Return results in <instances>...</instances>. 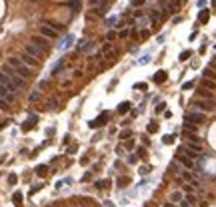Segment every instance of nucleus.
<instances>
[{"instance_id": "obj_1", "label": "nucleus", "mask_w": 216, "mask_h": 207, "mask_svg": "<svg viewBox=\"0 0 216 207\" xmlns=\"http://www.w3.org/2000/svg\"><path fill=\"white\" fill-rule=\"evenodd\" d=\"M6 64H10V66L14 68V72L18 74L22 80H30V78H32L30 68L26 66V64H22V62H20V58H8V60H6Z\"/></svg>"}, {"instance_id": "obj_2", "label": "nucleus", "mask_w": 216, "mask_h": 207, "mask_svg": "<svg viewBox=\"0 0 216 207\" xmlns=\"http://www.w3.org/2000/svg\"><path fill=\"white\" fill-rule=\"evenodd\" d=\"M2 72L6 74V76H8V78H10V82H12V84H14V86H16V88H18V90H22L24 86H26V80H22V78H20V76H18V74L14 72V68L10 66V64H4Z\"/></svg>"}, {"instance_id": "obj_3", "label": "nucleus", "mask_w": 216, "mask_h": 207, "mask_svg": "<svg viewBox=\"0 0 216 207\" xmlns=\"http://www.w3.org/2000/svg\"><path fill=\"white\" fill-rule=\"evenodd\" d=\"M30 40H32V44H34L36 48H40L44 54H48V50H50V44H48V40H46L44 36H32Z\"/></svg>"}, {"instance_id": "obj_4", "label": "nucleus", "mask_w": 216, "mask_h": 207, "mask_svg": "<svg viewBox=\"0 0 216 207\" xmlns=\"http://www.w3.org/2000/svg\"><path fill=\"white\" fill-rule=\"evenodd\" d=\"M186 122H190V124H196V126H202L204 124V114L202 112H190V114H186Z\"/></svg>"}, {"instance_id": "obj_5", "label": "nucleus", "mask_w": 216, "mask_h": 207, "mask_svg": "<svg viewBox=\"0 0 216 207\" xmlns=\"http://www.w3.org/2000/svg\"><path fill=\"white\" fill-rule=\"evenodd\" d=\"M194 106L200 112H212L214 110V100H198V102H194Z\"/></svg>"}, {"instance_id": "obj_6", "label": "nucleus", "mask_w": 216, "mask_h": 207, "mask_svg": "<svg viewBox=\"0 0 216 207\" xmlns=\"http://www.w3.org/2000/svg\"><path fill=\"white\" fill-rule=\"evenodd\" d=\"M20 62H22V64H26V66H28V68H34V66H38V64H40V60H36V58H32L30 56V54H20Z\"/></svg>"}, {"instance_id": "obj_7", "label": "nucleus", "mask_w": 216, "mask_h": 207, "mask_svg": "<svg viewBox=\"0 0 216 207\" xmlns=\"http://www.w3.org/2000/svg\"><path fill=\"white\" fill-rule=\"evenodd\" d=\"M24 52H26V54H30V56H32V58H36V60H40V58H42V54H44V52L40 50V48H36L34 44H26Z\"/></svg>"}, {"instance_id": "obj_8", "label": "nucleus", "mask_w": 216, "mask_h": 207, "mask_svg": "<svg viewBox=\"0 0 216 207\" xmlns=\"http://www.w3.org/2000/svg\"><path fill=\"white\" fill-rule=\"evenodd\" d=\"M40 36H44V38H52V40H54V38L58 36V32L54 30V28H50V26H44V24H42V26H40Z\"/></svg>"}, {"instance_id": "obj_9", "label": "nucleus", "mask_w": 216, "mask_h": 207, "mask_svg": "<svg viewBox=\"0 0 216 207\" xmlns=\"http://www.w3.org/2000/svg\"><path fill=\"white\" fill-rule=\"evenodd\" d=\"M176 161H178V163H182L186 169H194V165H196V163H194V159H190L188 155H178V157H176Z\"/></svg>"}, {"instance_id": "obj_10", "label": "nucleus", "mask_w": 216, "mask_h": 207, "mask_svg": "<svg viewBox=\"0 0 216 207\" xmlns=\"http://www.w3.org/2000/svg\"><path fill=\"white\" fill-rule=\"evenodd\" d=\"M108 118H110V114H108V112L100 114V116L96 118L94 122H90V128H98V126H102V124H106V122H108Z\"/></svg>"}, {"instance_id": "obj_11", "label": "nucleus", "mask_w": 216, "mask_h": 207, "mask_svg": "<svg viewBox=\"0 0 216 207\" xmlns=\"http://www.w3.org/2000/svg\"><path fill=\"white\" fill-rule=\"evenodd\" d=\"M166 78H168V74H166L164 70H160V72H156V74L152 76L154 84H164V82H166Z\"/></svg>"}, {"instance_id": "obj_12", "label": "nucleus", "mask_w": 216, "mask_h": 207, "mask_svg": "<svg viewBox=\"0 0 216 207\" xmlns=\"http://www.w3.org/2000/svg\"><path fill=\"white\" fill-rule=\"evenodd\" d=\"M198 98H200V100H214V96H212V92L210 90H206V88H198Z\"/></svg>"}, {"instance_id": "obj_13", "label": "nucleus", "mask_w": 216, "mask_h": 207, "mask_svg": "<svg viewBox=\"0 0 216 207\" xmlns=\"http://www.w3.org/2000/svg\"><path fill=\"white\" fill-rule=\"evenodd\" d=\"M208 20H210V12L206 8H202L200 14H198V24H208Z\"/></svg>"}, {"instance_id": "obj_14", "label": "nucleus", "mask_w": 216, "mask_h": 207, "mask_svg": "<svg viewBox=\"0 0 216 207\" xmlns=\"http://www.w3.org/2000/svg\"><path fill=\"white\" fill-rule=\"evenodd\" d=\"M106 12H108V4H106V2H100V4H98V8H94V10H92V14H96V16H104Z\"/></svg>"}, {"instance_id": "obj_15", "label": "nucleus", "mask_w": 216, "mask_h": 207, "mask_svg": "<svg viewBox=\"0 0 216 207\" xmlns=\"http://www.w3.org/2000/svg\"><path fill=\"white\" fill-rule=\"evenodd\" d=\"M200 84H202V88H206V90H210V92L216 88V82H214V80H208V78H202Z\"/></svg>"}, {"instance_id": "obj_16", "label": "nucleus", "mask_w": 216, "mask_h": 207, "mask_svg": "<svg viewBox=\"0 0 216 207\" xmlns=\"http://www.w3.org/2000/svg\"><path fill=\"white\" fill-rule=\"evenodd\" d=\"M184 148H186L188 151H194V154H200V151H202V148H200L198 144H194V141H186Z\"/></svg>"}, {"instance_id": "obj_17", "label": "nucleus", "mask_w": 216, "mask_h": 207, "mask_svg": "<svg viewBox=\"0 0 216 207\" xmlns=\"http://www.w3.org/2000/svg\"><path fill=\"white\" fill-rule=\"evenodd\" d=\"M116 112L120 114V116H122V114H126V112H130V102H122L120 106L116 108Z\"/></svg>"}, {"instance_id": "obj_18", "label": "nucleus", "mask_w": 216, "mask_h": 207, "mask_svg": "<svg viewBox=\"0 0 216 207\" xmlns=\"http://www.w3.org/2000/svg\"><path fill=\"white\" fill-rule=\"evenodd\" d=\"M202 78H208V80H214V82H216V72H214L212 68H206V70L202 72Z\"/></svg>"}, {"instance_id": "obj_19", "label": "nucleus", "mask_w": 216, "mask_h": 207, "mask_svg": "<svg viewBox=\"0 0 216 207\" xmlns=\"http://www.w3.org/2000/svg\"><path fill=\"white\" fill-rule=\"evenodd\" d=\"M44 26H50V28H54L56 32H62V30H64V26H62V24L52 22V20H46V22H44Z\"/></svg>"}, {"instance_id": "obj_20", "label": "nucleus", "mask_w": 216, "mask_h": 207, "mask_svg": "<svg viewBox=\"0 0 216 207\" xmlns=\"http://www.w3.org/2000/svg\"><path fill=\"white\" fill-rule=\"evenodd\" d=\"M184 132L196 134V132H198V126H196V124H190V122H184Z\"/></svg>"}, {"instance_id": "obj_21", "label": "nucleus", "mask_w": 216, "mask_h": 207, "mask_svg": "<svg viewBox=\"0 0 216 207\" xmlns=\"http://www.w3.org/2000/svg\"><path fill=\"white\" fill-rule=\"evenodd\" d=\"M12 201H14V205H16V207H22V193L16 191V193L12 195Z\"/></svg>"}, {"instance_id": "obj_22", "label": "nucleus", "mask_w": 216, "mask_h": 207, "mask_svg": "<svg viewBox=\"0 0 216 207\" xmlns=\"http://www.w3.org/2000/svg\"><path fill=\"white\" fill-rule=\"evenodd\" d=\"M40 98H42V94H40L38 90H36V92H32V94L28 96V100H30L32 104H34V102H40Z\"/></svg>"}, {"instance_id": "obj_23", "label": "nucleus", "mask_w": 216, "mask_h": 207, "mask_svg": "<svg viewBox=\"0 0 216 207\" xmlns=\"http://www.w3.org/2000/svg\"><path fill=\"white\" fill-rule=\"evenodd\" d=\"M170 201H172V203H180V201H182V193L180 191H174V193L170 195Z\"/></svg>"}, {"instance_id": "obj_24", "label": "nucleus", "mask_w": 216, "mask_h": 207, "mask_svg": "<svg viewBox=\"0 0 216 207\" xmlns=\"http://www.w3.org/2000/svg\"><path fill=\"white\" fill-rule=\"evenodd\" d=\"M146 132H148V134H154V132H158V124H156V122H150L148 126H146Z\"/></svg>"}, {"instance_id": "obj_25", "label": "nucleus", "mask_w": 216, "mask_h": 207, "mask_svg": "<svg viewBox=\"0 0 216 207\" xmlns=\"http://www.w3.org/2000/svg\"><path fill=\"white\" fill-rule=\"evenodd\" d=\"M160 16H162L160 10H152V14H150V22H154V24H156V20H158Z\"/></svg>"}, {"instance_id": "obj_26", "label": "nucleus", "mask_w": 216, "mask_h": 207, "mask_svg": "<svg viewBox=\"0 0 216 207\" xmlns=\"http://www.w3.org/2000/svg\"><path fill=\"white\" fill-rule=\"evenodd\" d=\"M190 56H192V52H190V50H184V52L180 54V56H178V60H180V62H186V60L190 58Z\"/></svg>"}, {"instance_id": "obj_27", "label": "nucleus", "mask_w": 216, "mask_h": 207, "mask_svg": "<svg viewBox=\"0 0 216 207\" xmlns=\"http://www.w3.org/2000/svg\"><path fill=\"white\" fill-rule=\"evenodd\" d=\"M180 177H182V179H186V181H192V179H194V173H190V171L186 169V171H182V173H180Z\"/></svg>"}, {"instance_id": "obj_28", "label": "nucleus", "mask_w": 216, "mask_h": 207, "mask_svg": "<svg viewBox=\"0 0 216 207\" xmlns=\"http://www.w3.org/2000/svg\"><path fill=\"white\" fill-rule=\"evenodd\" d=\"M68 6L72 8V12H78V10H80V2H78V0H72V2H68Z\"/></svg>"}, {"instance_id": "obj_29", "label": "nucleus", "mask_w": 216, "mask_h": 207, "mask_svg": "<svg viewBox=\"0 0 216 207\" xmlns=\"http://www.w3.org/2000/svg\"><path fill=\"white\" fill-rule=\"evenodd\" d=\"M62 66H64V60H60V62H58V64H56V66H54V68H52V76H56L58 72H60V70H62Z\"/></svg>"}, {"instance_id": "obj_30", "label": "nucleus", "mask_w": 216, "mask_h": 207, "mask_svg": "<svg viewBox=\"0 0 216 207\" xmlns=\"http://www.w3.org/2000/svg\"><path fill=\"white\" fill-rule=\"evenodd\" d=\"M162 144H166V145H168V144H174V135H164V138H162Z\"/></svg>"}, {"instance_id": "obj_31", "label": "nucleus", "mask_w": 216, "mask_h": 207, "mask_svg": "<svg viewBox=\"0 0 216 207\" xmlns=\"http://www.w3.org/2000/svg\"><path fill=\"white\" fill-rule=\"evenodd\" d=\"M144 2H146V0H130V6H132V8H140Z\"/></svg>"}, {"instance_id": "obj_32", "label": "nucleus", "mask_w": 216, "mask_h": 207, "mask_svg": "<svg viewBox=\"0 0 216 207\" xmlns=\"http://www.w3.org/2000/svg\"><path fill=\"white\" fill-rule=\"evenodd\" d=\"M130 135H132L130 129H124V132H120V139H130Z\"/></svg>"}, {"instance_id": "obj_33", "label": "nucleus", "mask_w": 216, "mask_h": 207, "mask_svg": "<svg viewBox=\"0 0 216 207\" xmlns=\"http://www.w3.org/2000/svg\"><path fill=\"white\" fill-rule=\"evenodd\" d=\"M0 110H2V112H6V110H8V102L4 100L2 96H0Z\"/></svg>"}, {"instance_id": "obj_34", "label": "nucleus", "mask_w": 216, "mask_h": 207, "mask_svg": "<svg viewBox=\"0 0 216 207\" xmlns=\"http://www.w3.org/2000/svg\"><path fill=\"white\" fill-rule=\"evenodd\" d=\"M150 171H152V167H150V165H142V167H140V173H142V175H148Z\"/></svg>"}, {"instance_id": "obj_35", "label": "nucleus", "mask_w": 216, "mask_h": 207, "mask_svg": "<svg viewBox=\"0 0 216 207\" xmlns=\"http://www.w3.org/2000/svg\"><path fill=\"white\" fill-rule=\"evenodd\" d=\"M116 36H118V34H116L114 30H108V32H106V40H114Z\"/></svg>"}, {"instance_id": "obj_36", "label": "nucleus", "mask_w": 216, "mask_h": 207, "mask_svg": "<svg viewBox=\"0 0 216 207\" xmlns=\"http://www.w3.org/2000/svg\"><path fill=\"white\" fill-rule=\"evenodd\" d=\"M134 88H136V90H140V92H146V90H148V86L144 84V82H140V84H136Z\"/></svg>"}, {"instance_id": "obj_37", "label": "nucleus", "mask_w": 216, "mask_h": 207, "mask_svg": "<svg viewBox=\"0 0 216 207\" xmlns=\"http://www.w3.org/2000/svg\"><path fill=\"white\" fill-rule=\"evenodd\" d=\"M36 173L38 175H46V165H38L36 167Z\"/></svg>"}, {"instance_id": "obj_38", "label": "nucleus", "mask_w": 216, "mask_h": 207, "mask_svg": "<svg viewBox=\"0 0 216 207\" xmlns=\"http://www.w3.org/2000/svg\"><path fill=\"white\" fill-rule=\"evenodd\" d=\"M186 201H188V205H194V203H196V197H194L192 193H188L186 195Z\"/></svg>"}, {"instance_id": "obj_39", "label": "nucleus", "mask_w": 216, "mask_h": 207, "mask_svg": "<svg viewBox=\"0 0 216 207\" xmlns=\"http://www.w3.org/2000/svg\"><path fill=\"white\" fill-rule=\"evenodd\" d=\"M192 86H194V82H192V80H188V82H184V84H182V90H190Z\"/></svg>"}, {"instance_id": "obj_40", "label": "nucleus", "mask_w": 216, "mask_h": 207, "mask_svg": "<svg viewBox=\"0 0 216 207\" xmlns=\"http://www.w3.org/2000/svg\"><path fill=\"white\" fill-rule=\"evenodd\" d=\"M96 187H98V189H104V187H108V181H104V179H102V181H96Z\"/></svg>"}, {"instance_id": "obj_41", "label": "nucleus", "mask_w": 216, "mask_h": 207, "mask_svg": "<svg viewBox=\"0 0 216 207\" xmlns=\"http://www.w3.org/2000/svg\"><path fill=\"white\" fill-rule=\"evenodd\" d=\"M48 110H54V108H56V100H54V98H52V100H48Z\"/></svg>"}, {"instance_id": "obj_42", "label": "nucleus", "mask_w": 216, "mask_h": 207, "mask_svg": "<svg viewBox=\"0 0 216 207\" xmlns=\"http://www.w3.org/2000/svg\"><path fill=\"white\" fill-rule=\"evenodd\" d=\"M164 110H166V104H164V102H160L158 106H156V112L160 114V112H164Z\"/></svg>"}, {"instance_id": "obj_43", "label": "nucleus", "mask_w": 216, "mask_h": 207, "mask_svg": "<svg viewBox=\"0 0 216 207\" xmlns=\"http://www.w3.org/2000/svg\"><path fill=\"white\" fill-rule=\"evenodd\" d=\"M72 40H74V36H68V38H66V42L62 44V48H68L70 44H72Z\"/></svg>"}, {"instance_id": "obj_44", "label": "nucleus", "mask_w": 216, "mask_h": 207, "mask_svg": "<svg viewBox=\"0 0 216 207\" xmlns=\"http://www.w3.org/2000/svg\"><path fill=\"white\" fill-rule=\"evenodd\" d=\"M136 154H138L140 157H146V148H138V149H136Z\"/></svg>"}, {"instance_id": "obj_45", "label": "nucleus", "mask_w": 216, "mask_h": 207, "mask_svg": "<svg viewBox=\"0 0 216 207\" xmlns=\"http://www.w3.org/2000/svg\"><path fill=\"white\" fill-rule=\"evenodd\" d=\"M16 179H18V177H16L14 173H10V175H8V183H10V185H14V183H16Z\"/></svg>"}, {"instance_id": "obj_46", "label": "nucleus", "mask_w": 216, "mask_h": 207, "mask_svg": "<svg viewBox=\"0 0 216 207\" xmlns=\"http://www.w3.org/2000/svg\"><path fill=\"white\" fill-rule=\"evenodd\" d=\"M182 189H184V193H192L194 191V185H184Z\"/></svg>"}, {"instance_id": "obj_47", "label": "nucleus", "mask_w": 216, "mask_h": 207, "mask_svg": "<svg viewBox=\"0 0 216 207\" xmlns=\"http://www.w3.org/2000/svg\"><path fill=\"white\" fill-rule=\"evenodd\" d=\"M90 48H94V42H88V44H84V46H82V50H84V52H88Z\"/></svg>"}, {"instance_id": "obj_48", "label": "nucleus", "mask_w": 216, "mask_h": 207, "mask_svg": "<svg viewBox=\"0 0 216 207\" xmlns=\"http://www.w3.org/2000/svg\"><path fill=\"white\" fill-rule=\"evenodd\" d=\"M126 181H128V177H120V179H118V187H124V185H126Z\"/></svg>"}, {"instance_id": "obj_49", "label": "nucleus", "mask_w": 216, "mask_h": 207, "mask_svg": "<svg viewBox=\"0 0 216 207\" xmlns=\"http://www.w3.org/2000/svg\"><path fill=\"white\" fill-rule=\"evenodd\" d=\"M116 154H118V155H124V154H126V149H124L122 145H118V148H116Z\"/></svg>"}, {"instance_id": "obj_50", "label": "nucleus", "mask_w": 216, "mask_h": 207, "mask_svg": "<svg viewBox=\"0 0 216 207\" xmlns=\"http://www.w3.org/2000/svg\"><path fill=\"white\" fill-rule=\"evenodd\" d=\"M100 52H102V54H106V52H112V50H110V44H104V46H102V50H100Z\"/></svg>"}, {"instance_id": "obj_51", "label": "nucleus", "mask_w": 216, "mask_h": 207, "mask_svg": "<svg viewBox=\"0 0 216 207\" xmlns=\"http://www.w3.org/2000/svg\"><path fill=\"white\" fill-rule=\"evenodd\" d=\"M128 34H130V32H128V30H120V34H118V36H120V38H126Z\"/></svg>"}, {"instance_id": "obj_52", "label": "nucleus", "mask_w": 216, "mask_h": 207, "mask_svg": "<svg viewBox=\"0 0 216 207\" xmlns=\"http://www.w3.org/2000/svg\"><path fill=\"white\" fill-rule=\"evenodd\" d=\"M100 2H102V0H88L90 6H96V4H100Z\"/></svg>"}, {"instance_id": "obj_53", "label": "nucleus", "mask_w": 216, "mask_h": 207, "mask_svg": "<svg viewBox=\"0 0 216 207\" xmlns=\"http://www.w3.org/2000/svg\"><path fill=\"white\" fill-rule=\"evenodd\" d=\"M126 148H128V149H132V148H134V141H132V139H128V141H126Z\"/></svg>"}, {"instance_id": "obj_54", "label": "nucleus", "mask_w": 216, "mask_h": 207, "mask_svg": "<svg viewBox=\"0 0 216 207\" xmlns=\"http://www.w3.org/2000/svg\"><path fill=\"white\" fill-rule=\"evenodd\" d=\"M128 163H136V155H128Z\"/></svg>"}, {"instance_id": "obj_55", "label": "nucleus", "mask_w": 216, "mask_h": 207, "mask_svg": "<svg viewBox=\"0 0 216 207\" xmlns=\"http://www.w3.org/2000/svg\"><path fill=\"white\" fill-rule=\"evenodd\" d=\"M148 34H150V32H148V30H140V36H142V38H146Z\"/></svg>"}, {"instance_id": "obj_56", "label": "nucleus", "mask_w": 216, "mask_h": 207, "mask_svg": "<svg viewBox=\"0 0 216 207\" xmlns=\"http://www.w3.org/2000/svg\"><path fill=\"white\" fill-rule=\"evenodd\" d=\"M210 68H212V70H216V60H214L212 64H210Z\"/></svg>"}, {"instance_id": "obj_57", "label": "nucleus", "mask_w": 216, "mask_h": 207, "mask_svg": "<svg viewBox=\"0 0 216 207\" xmlns=\"http://www.w3.org/2000/svg\"><path fill=\"white\" fill-rule=\"evenodd\" d=\"M212 6H214V8H216V0H212Z\"/></svg>"}, {"instance_id": "obj_58", "label": "nucleus", "mask_w": 216, "mask_h": 207, "mask_svg": "<svg viewBox=\"0 0 216 207\" xmlns=\"http://www.w3.org/2000/svg\"><path fill=\"white\" fill-rule=\"evenodd\" d=\"M182 207H188V203H182Z\"/></svg>"}]
</instances>
